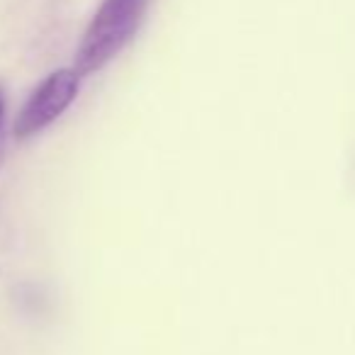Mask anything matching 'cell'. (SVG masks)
I'll return each mask as SVG.
<instances>
[{"instance_id":"7a4b0ae2","label":"cell","mask_w":355,"mask_h":355,"mask_svg":"<svg viewBox=\"0 0 355 355\" xmlns=\"http://www.w3.org/2000/svg\"><path fill=\"white\" fill-rule=\"evenodd\" d=\"M80 90V76L76 73V69H61L54 71L51 76H46L37 90L30 95L25 105H22L20 114L15 119V134L20 141L40 134L42 129H46L51 122L61 117L66 110L73 105V100L78 98Z\"/></svg>"},{"instance_id":"3957f363","label":"cell","mask_w":355,"mask_h":355,"mask_svg":"<svg viewBox=\"0 0 355 355\" xmlns=\"http://www.w3.org/2000/svg\"><path fill=\"white\" fill-rule=\"evenodd\" d=\"M3 119H6V90L0 85V129H3Z\"/></svg>"},{"instance_id":"6da1fadb","label":"cell","mask_w":355,"mask_h":355,"mask_svg":"<svg viewBox=\"0 0 355 355\" xmlns=\"http://www.w3.org/2000/svg\"><path fill=\"white\" fill-rule=\"evenodd\" d=\"M148 0H103L76 51L73 69L83 76L98 73L139 32Z\"/></svg>"}]
</instances>
